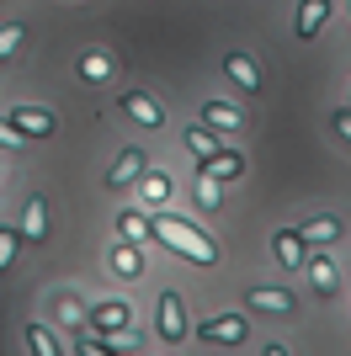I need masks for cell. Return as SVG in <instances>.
<instances>
[{"instance_id": "5bb4252c", "label": "cell", "mask_w": 351, "mask_h": 356, "mask_svg": "<svg viewBox=\"0 0 351 356\" xmlns=\"http://www.w3.org/2000/svg\"><path fill=\"white\" fill-rule=\"evenodd\" d=\"M112 271L123 277V282H139V277H144V250H139L133 239H123V245L112 250Z\"/></svg>"}, {"instance_id": "ac0fdd59", "label": "cell", "mask_w": 351, "mask_h": 356, "mask_svg": "<svg viewBox=\"0 0 351 356\" xmlns=\"http://www.w3.org/2000/svg\"><path fill=\"white\" fill-rule=\"evenodd\" d=\"M139 186H144V202H155V208H165V202H171V176H165V170H149V165H144Z\"/></svg>"}, {"instance_id": "2e32d148", "label": "cell", "mask_w": 351, "mask_h": 356, "mask_svg": "<svg viewBox=\"0 0 351 356\" xmlns=\"http://www.w3.org/2000/svg\"><path fill=\"white\" fill-rule=\"evenodd\" d=\"M22 239H48V202L43 197H27V213H22Z\"/></svg>"}, {"instance_id": "3957f363", "label": "cell", "mask_w": 351, "mask_h": 356, "mask_svg": "<svg viewBox=\"0 0 351 356\" xmlns=\"http://www.w3.org/2000/svg\"><path fill=\"white\" fill-rule=\"evenodd\" d=\"M91 325L107 330V335H123V341L139 346V330H133V309H128V303H117V298H107V303H96V309H91Z\"/></svg>"}, {"instance_id": "83f0119b", "label": "cell", "mask_w": 351, "mask_h": 356, "mask_svg": "<svg viewBox=\"0 0 351 356\" xmlns=\"http://www.w3.org/2000/svg\"><path fill=\"white\" fill-rule=\"evenodd\" d=\"M336 128H341V138L351 144V106H346V112H336Z\"/></svg>"}, {"instance_id": "8992f818", "label": "cell", "mask_w": 351, "mask_h": 356, "mask_svg": "<svg viewBox=\"0 0 351 356\" xmlns=\"http://www.w3.org/2000/svg\"><path fill=\"white\" fill-rule=\"evenodd\" d=\"M309 250H314V245H309ZM304 271H309V282H314V293L320 298H336L341 293V277H336V261H330V255H304Z\"/></svg>"}, {"instance_id": "f1b7e54d", "label": "cell", "mask_w": 351, "mask_h": 356, "mask_svg": "<svg viewBox=\"0 0 351 356\" xmlns=\"http://www.w3.org/2000/svg\"><path fill=\"white\" fill-rule=\"evenodd\" d=\"M346 106H351V102H346Z\"/></svg>"}, {"instance_id": "4316f807", "label": "cell", "mask_w": 351, "mask_h": 356, "mask_svg": "<svg viewBox=\"0 0 351 356\" xmlns=\"http://www.w3.org/2000/svg\"><path fill=\"white\" fill-rule=\"evenodd\" d=\"M80 356H112V341H102V335H80Z\"/></svg>"}, {"instance_id": "d4e9b609", "label": "cell", "mask_w": 351, "mask_h": 356, "mask_svg": "<svg viewBox=\"0 0 351 356\" xmlns=\"http://www.w3.org/2000/svg\"><path fill=\"white\" fill-rule=\"evenodd\" d=\"M16 48H22V27L6 22V27H0V59H16Z\"/></svg>"}, {"instance_id": "277c9868", "label": "cell", "mask_w": 351, "mask_h": 356, "mask_svg": "<svg viewBox=\"0 0 351 356\" xmlns=\"http://www.w3.org/2000/svg\"><path fill=\"white\" fill-rule=\"evenodd\" d=\"M6 122H11L22 138H48L58 128V118H54V112H43V106H11V118H6Z\"/></svg>"}, {"instance_id": "484cf974", "label": "cell", "mask_w": 351, "mask_h": 356, "mask_svg": "<svg viewBox=\"0 0 351 356\" xmlns=\"http://www.w3.org/2000/svg\"><path fill=\"white\" fill-rule=\"evenodd\" d=\"M58 319H64V325H86V309H80V303H75V298H58Z\"/></svg>"}, {"instance_id": "cb8c5ba5", "label": "cell", "mask_w": 351, "mask_h": 356, "mask_svg": "<svg viewBox=\"0 0 351 356\" xmlns=\"http://www.w3.org/2000/svg\"><path fill=\"white\" fill-rule=\"evenodd\" d=\"M16 250H22V229H0V271H11Z\"/></svg>"}, {"instance_id": "8fae6325", "label": "cell", "mask_w": 351, "mask_h": 356, "mask_svg": "<svg viewBox=\"0 0 351 356\" xmlns=\"http://www.w3.org/2000/svg\"><path fill=\"white\" fill-rule=\"evenodd\" d=\"M245 303H250L256 314H292V309H298V298H292L288 287H256Z\"/></svg>"}, {"instance_id": "603a6c76", "label": "cell", "mask_w": 351, "mask_h": 356, "mask_svg": "<svg viewBox=\"0 0 351 356\" xmlns=\"http://www.w3.org/2000/svg\"><path fill=\"white\" fill-rule=\"evenodd\" d=\"M107 74H112V59H107V54H86V59H80V80H107Z\"/></svg>"}, {"instance_id": "6da1fadb", "label": "cell", "mask_w": 351, "mask_h": 356, "mask_svg": "<svg viewBox=\"0 0 351 356\" xmlns=\"http://www.w3.org/2000/svg\"><path fill=\"white\" fill-rule=\"evenodd\" d=\"M149 239H160L171 255H181V261H192V266H213V261H219V245H213L197 223L176 218V213H160V218L149 223Z\"/></svg>"}, {"instance_id": "ffe728a7", "label": "cell", "mask_w": 351, "mask_h": 356, "mask_svg": "<svg viewBox=\"0 0 351 356\" xmlns=\"http://www.w3.org/2000/svg\"><path fill=\"white\" fill-rule=\"evenodd\" d=\"M27 346H32V356H58V335L48 325H27Z\"/></svg>"}, {"instance_id": "9c48e42d", "label": "cell", "mask_w": 351, "mask_h": 356, "mask_svg": "<svg viewBox=\"0 0 351 356\" xmlns=\"http://www.w3.org/2000/svg\"><path fill=\"white\" fill-rule=\"evenodd\" d=\"M272 255L282 261V271H304L309 245H304V234H298V229H277V234H272Z\"/></svg>"}, {"instance_id": "9a60e30c", "label": "cell", "mask_w": 351, "mask_h": 356, "mask_svg": "<svg viewBox=\"0 0 351 356\" xmlns=\"http://www.w3.org/2000/svg\"><path fill=\"white\" fill-rule=\"evenodd\" d=\"M325 16H330V0H304V6H298V16H292V32L309 43V38L325 27Z\"/></svg>"}, {"instance_id": "d6986e66", "label": "cell", "mask_w": 351, "mask_h": 356, "mask_svg": "<svg viewBox=\"0 0 351 356\" xmlns=\"http://www.w3.org/2000/svg\"><path fill=\"white\" fill-rule=\"evenodd\" d=\"M187 149H192V160L203 165L208 154H219V134H213V128H203V122H197V128H187Z\"/></svg>"}, {"instance_id": "5b68a950", "label": "cell", "mask_w": 351, "mask_h": 356, "mask_svg": "<svg viewBox=\"0 0 351 356\" xmlns=\"http://www.w3.org/2000/svg\"><path fill=\"white\" fill-rule=\"evenodd\" d=\"M181 335H187V303L181 293H160V341L181 346Z\"/></svg>"}, {"instance_id": "30bf717a", "label": "cell", "mask_w": 351, "mask_h": 356, "mask_svg": "<svg viewBox=\"0 0 351 356\" xmlns=\"http://www.w3.org/2000/svg\"><path fill=\"white\" fill-rule=\"evenodd\" d=\"M224 74L240 90H261V64L250 59V54H224Z\"/></svg>"}, {"instance_id": "7a4b0ae2", "label": "cell", "mask_w": 351, "mask_h": 356, "mask_svg": "<svg viewBox=\"0 0 351 356\" xmlns=\"http://www.w3.org/2000/svg\"><path fill=\"white\" fill-rule=\"evenodd\" d=\"M197 335H203L208 346H245L250 341V319L245 314H213V319L197 325Z\"/></svg>"}, {"instance_id": "44dd1931", "label": "cell", "mask_w": 351, "mask_h": 356, "mask_svg": "<svg viewBox=\"0 0 351 356\" xmlns=\"http://www.w3.org/2000/svg\"><path fill=\"white\" fill-rule=\"evenodd\" d=\"M219 202H224V186L213 176H197V208H203V213H219Z\"/></svg>"}, {"instance_id": "e0dca14e", "label": "cell", "mask_w": 351, "mask_h": 356, "mask_svg": "<svg viewBox=\"0 0 351 356\" xmlns=\"http://www.w3.org/2000/svg\"><path fill=\"white\" fill-rule=\"evenodd\" d=\"M298 234H304V245L325 250V245H336V239H341V223H336V218H309L304 229H298Z\"/></svg>"}, {"instance_id": "52a82bcc", "label": "cell", "mask_w": 351, "mask_h": 356, "mask_svg": "<svg viewBox=\"0 0 351 356\" xmlns=\"http://www.w3.org/2000/svg\"><path fill=\"white\" fill-rule=\"evenodd\" d=\"M203 128H213V134H240V128H245V106H234V102H203Z\"/></svg>"}, {"instance_id": "ba28073f", "label": "cell", "mask_w": 351, "mask_h": 356, "mask_svg": "<svg viewBox=\"0 0 351 356\" xmlns=\"http://www.w3.org/2000/svg\"><path fill=\"white\" fill-rule=\"evenodd\" d=\"M240 170H245V154L229 144H219V154H208L203 160V176H213L219 186H229V181H240Z\"/></svg>"}, {"instance_id": "4fadbf2b", "label": "cell", "mask_w": 351, "mask_h": 356, "mask_svg": "<svg viewBox=\"0 0 351 356\" xmlns=\"http://www.w3.org/2000/svg\"><path fill=\"white\" fill-rule=\"evenodd\" d=\"M139 176H144V149L133 144V149H123L117 165L107 170V186H128V181H139Z\"/></svg>"}, {"instance_id": "7402d4cb", "label": "cell", "mask_w": 351, "mask_h": 356, "mask_svg": "<svg viewBox=\"0 0 351 356\" xmlns=\"http://www.w3.org/2000/svg\"><path fill=\"white\" fill-rule=\"evenodd\" d=\"M117 234L133 239V245H144V239H149V223L139 218V213H117Z\"/></svg>"}, {"instance_id": "7c38bea8", "label": "cell", "mask_w": 351, "mask_h": 356, "mask_svg": "<svg viewBox=\"0 0 351 356\" xmlns=\"http://www.w3.org/2000/svg\"><path fill=\"white\" fill-rule=\"evenodd\" d=\"M123 112H128L133 122H144V128H160V122H165L160 102H155V96H144V90H128V96H123Z\"/></svg>"}]
</instances>
